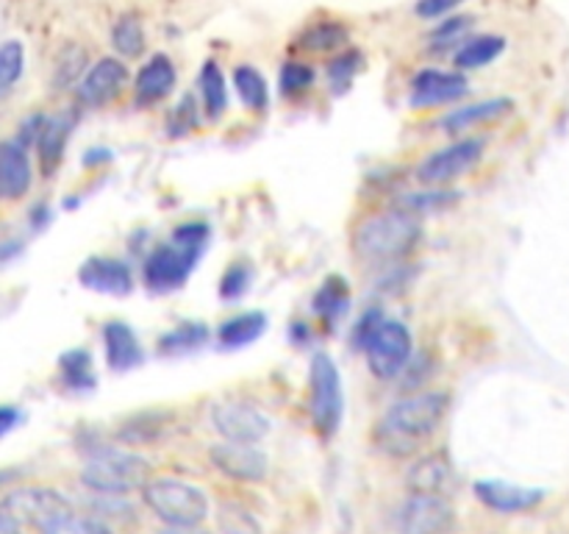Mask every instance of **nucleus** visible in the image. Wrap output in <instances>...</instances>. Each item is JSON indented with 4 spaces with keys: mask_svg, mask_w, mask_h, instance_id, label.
<instances>
[{
    "mask_svg": "<svg viewBox=\"0 0 569 534\" xmlns=\"http://www.w3.org/2000/svg\"><path fill=\"white\" fill-rule=\"evenodd\" d=\"M448 393H411L395 400L378 421L372 439L389 456H415L448 415Z\"/></svg>",
    "mask_w": 569,
    "mask_h": 534,
    "instance_id": "f257e3e1",
    "label": "nucleus"
},
{
    "mask_svg": "<svg viewBox=\"0 0 569 534\" xmlns=\"http://www.w3.org/2000/svg\"><path fill=\"white\" fill-rule=\"evenodd\" d=\"M422 226L400 209L381 211L361 220L353 231V250L365 265H398L420 245Z\"/></svg>",
    "mask_w": 569,
    "mask_h": 534,
    "instance_id": "f03ea898",
    "label": "nucleus"
},
{
    "mask_svg": "<svg viewBox=\"0 0 569 534\" xmlns=\"http://www.w3.org/2000/svg\"><path fill=\"white\" fill-rule=\"evenodd\" d=\"M209 234L211 231L206 222H181V226L172 231L170 243L153 248L148 254V259H144V287H148L150 293H172V289H181L183 284H187L189 273H192L194 261H198L200 254L206 250Z\"/></svg>",
    "mask_w": 569,
    "mask_h": 534,
    "instance_id": "7ed1b4c3",
    "label": "nucleus"
},
{
    "mask_svg": "<svg viewBox=\"0 0 569 534\" xmlns=\"http://www.w3.org/2000/svg\"><path fill=\"white\" fill-rule=\"evenodd\" d=\"M81 482L92 493L109 495H128L133 490H142L150 482V462L144 456L131 454L120 448H94L87 456V465L81 471Z\"/></svg>",
    "mask_w": 569,
    "mask_h": 534,
    "instance_id": "20e7f679",
    "label": "nucleus"
},
{
    "mask_svg": "<svg viewBox=\"0 0 569 534\" xmlns=\"http://www.w3.org/2000/svg\"><path fill=\"white\" fill-rule=\"evenodd\" d=\"M144 504L159 521L176 528H192L209 515V498L194 484L181 478H150L142 487Z\"/></svg>",
    "mask_w": 569,
    "mask_h": 534,
    "instance_id": "39448f33",
    "label": "nucleus"
},
{
    "mask_svg": "<svg viewBox=\"0 0 569 534\" xmlns=\"http://www.w3.org/2000/svg\"><path fill=\"white\" fill-rule=\"evenodd\" d=\"M309 376L311 423H315L317 434L322 439H331L339 432V423H342L345 412L342 378H339L337 362L328 354H315Z\"/></svg>",
    "mask_w": 569,
    "mask_h": 534,
    "instance_id": "423d86ee",
    "label": "nucleus"
},
{
    "mask_svg": "<svg viewBox=\"0 0 569 534\" xmlns=\"http://www.w3.org/2000/svg\"><path fill=\"white\" fill-rule=\"evenodd\" d=\"M456 523L448 495L409 493L389 521V534H450Z\"/></svg>",
    "mask_w": 569,
    "mask_h": 534,
    "instance_id": "0eeeda50",
    "label": "nucleus"
},
{
    "mask_svg": "<svg viewBox=\"0 0 569 534\" xmlns=\"http://www.w3.org/2000/svg\"><path fill=\"white\" fill-rule=\"evenodd\" d=\"M361 350L367 354V365H370L372 376L381 378V382H395L411 362L415 339H411L409 326L383 317V323L372 332V337L367 339Z\"/></svg>",
    "mask_w": 569,
    "mask_h": 534,
    "instance_id": "6e6552de",
    "label": "nucleus"
},
{
    "mask_svg": "<svg viewBox=\"0 0 569 534\" xmlns=\"http://www.w3.org/2000/svg\"><path fill=\"white\" fill-rule=\"evenodd\" d=\"M483 139H461V142L448 145L437 154L426 156L417 167V181L426 187H448L456 178L467 176L483 156Z\"/></svg>",
    "mask_w": 569,
    "mask_h": 534,
    "instance_id": "1a4fd4ad",
    "label": "nucleus"
},
{
    "mask_svg": "<svg viewBox=\"0 0 569 534\" xmlns=\"http://www.w3.org/2000/svg\"><path fill=\"white\" fill-rule=\"evenodd\" d=\"M211 423L228 443H261L270 434V421L256 406L242 400H222L211 409Z\"/></svg>",
    "mask_w": 569,
    "mask_h": 534,
    "instance_id": "9d476101",
    "label": "nucleus"
},
{
    "mask_svg": "<svg viewBox=\"0 0 569 534\" xmlns=\"http://www.w3.org/2000/svg\"><path fill=\"white\" fill-rule=\"evenodd\" d=\"M70 501L53 487H17L11 493H6V498L0 501V510L9 517H14L17 523H28V526L37 528L39 523L48 515H53L56 510L67 506Z\"/></svg>",
    "mask_w": 569,
    "mask_h": 534,
    "instance_id": "9b49d317",
    "label": "nucleus"
},
{
    "mask_svg": "<svg viewBox=\"0 0 569 534\" xmlns=\"http://www.w3.org/2000/svg\"><path fill=\"white\" fill-rule=\"evenodd\" d=\"M209 459L217 471L237 478V482H261V478H267V467H270L267 456L256 445L228 443V439L209 451Z\"/></svg>",
    "mask_w": 569,
    "mask_h": 534,
    "instance_id": "f8f14e48",
    "label": "nucleus"
},
{
    "mask_svg": "<svg viewBox=\"0 0 569 534\" xmlns=\"http://www.w3.org/2000/svg\"><path fill=\"white\" fill-rule=\"evenodd\" d=\"M128 81V70L120 59H100L89 72H83L81 87H78V100L89 109L109 106L111 100L120 98L122 87Z\"/></svg>",
    "mask_w": 569,
    "mask_h": 534,
    "instance_id": "ddd939ff",
    "label": "nucleus"
},
{
    "mask_svg": "<svg viewBox=\"0 0 569 534\" xmlns=\"http://www.w3.org/2000/svg\"><path fill=\"white\" fill-rule=\"evenodd\" d=\"M476 495L483 506L500 515H517V512H531L545 501V490L539 487H520V484L498 482H476Z\"/></svg>",
    "mask_w": 569,
    "mask_h": 534,
    "instance_id": "4468645a",
    "label": "nucleus"
},
{
    "mask_svg": "<svg viewBox=\"0 0 569 534\" xmlns=\"http://www.w3.org/2000/svg\"><path fill=\"white\" fill-rule=\"evenodd\" d=\"M470 83L461 72L422 70L411 81V106H442L465 98Z\"/></svg>",
    "mask_w": 569,
    "mask_h": 534,
    "instance_id": "2eb2a0df",
    "label": "nucleus"
},
{
    "mask_svg": "<svg viewBox=\"0 0 569 534\" xmlns=\"http://www.w3.org/2000/svg\"><path fill=\"white\" fill-rule=\"evenodd\" d=\"M78 281L94 293L109 295H128L133 289L131 267L126 261L114 259V256H92L78 270Z\"/></svg>",
    "mask_w": 569,
    "mask_h": 534,
    "instance_id": "dca6fc26",
    "label": "nucleus"
},
{
    "mask_svg": "<svg viewBox=\"0 0 569 534\" xmlns=\"http://www.w3.org/2000/svg\"><path fill=\"white\" fill-rule=\"evenodd\" d=\"M31 189V161L26 145L0 142V200H20Z\"/></svg>",
    "mask_w": 569,
    "mask_h": 534,
    "instance_id": "f3484780",
    "label": "nucleus"
},
{
    "mask_svg": "<svg viewBox=\"0 0 569 534\" xmlns=\"http://www.w3.org/2000/svg\"><path fill=\"white\" fill-rule=\"evenodd\" d=\"M103 343H106V362L111 370L126 373L142 365V345H139L137 334L128 323L111 320L103 326Z\"/></svg>",
    "mask_w": 569,
    "mask_h": 534,
    "instance_id": "a211bd4d",
    "label": "nucleus"
},
{
    "mask_svg": "<svg viewBox=\"0 0 569 534\" xmlns=\"http://www.w3.org/2000/svg\"><path fill=\"white\" fill-rule=\"evenodd\" d=\"M72 126H76V115H72V111H61V115L56 117H44L42 131H39V139H37L39 165H42L44 176H50V172L61 165V156H64Z\"/></svg>",
    "mask_w": 569,
    "mask_h": 534,
    "instance_id": "6ab92c4d",
    "label": "nucleus"
},
{
    "mask_svg": "<svg viewBox=\"0 0 569 534\" xmlns=\"http://www.w3.org/2000/svg\"><path fill=\"white\" fill-rule=\"evenodd\" d=\"M406 484H409V493L445 495L453 484V465L445 454H426L415 462Z\"/></svg>",
    "mask_w": 569,
    "mask_h": 534,
    "instance_id": "aec40b11",
    "label": "nucleus"
},
{
    "mask_svg": "<svg viewBox=\"0 0 569 534\" xmlns=\"http://www.w3.org/2000/svg\"><path fill=\"white\" fill-rule=\"evenodd\" d=\"M172 87H176V67H172V61L167 56L159 53L139 70L137 83H133V95H137L139 103L150 106L164 98V95H170Z\"/></svg>",
    "mask_w": 569,
    "mask_h": 534,
    "instance_id": "412c9836",
    "label": "nucleus"
},
{
    "mask_svg": "<svg viewBox=\"0 0 569 534\" xmlns=\"http://www.w3.org/2000/svg\"><path fill=\"white\" fill-rule=\"evenodd\" d=\"M511 109H515V103H511L509 98L481 100V103H472V106H465V109H459V111H450V115L445 117L439 126H442L448 134H467V131H472L476 126H483V122H492V120H498V117L509 115Z\"/></svg>",
    "mask_w": 569,
    "mask_h": 534,
    "instance_id": "4be33fe9",
    "label": "nucleus"
},
{
    "mask_svg": "<svg viewBox=\"0 0 569 534\" xmlns=\"http://www.w3.org/2000/svg\"><path fill=\"white\" fill-rule=\"evenodd\" d=\"M39 534H111L109 526L98 517L87 515V512L72 510V504L61 506L53 515L44 517L37 526Z\"/></svg>",
    "mask_w": 569,
    "mask_h": 534,
    "instance_id": "5701e85b",
    "label": "nucleus"
},
{
    "mask_svg": "<svg viewBox=\"0 0 569 534\" xmlns=\"http://www.w3.org/2000/svg\"><path fill=\"white\" fill-rule=\"evenodd\" d=\"M267 328L264 312H242V315L228 317L220 326L217 337H220L222 348H244L253 339H259Z\"/></svg>",
    "mask_w": 569,
    "mask_h": 534,
    "instance_id": "b1692460",
    "label": "nucleus"
},
{
    "mask_svg": "<svg viewBox=\"0 0 569 534\" xmlns=\"http://www.w3.org/2000/svg\"><path fill=\"white\" fill-rule=\"evenodd\" d=\"M206 339H209V326L200 320H187L159 339V350L167 356L192 354V350L203 348Z\"/></svg>",
    "mask_w": 569,
    "mask_h": 534,
    "instance_id": "393cba45",
    "label": "nucleus"
},
{
    "mask_svg": "<svg viewBox=\"0 0 569 534\" xmlns=\"http://www.w3.org/2000/svg\"><path fill=\"white\" fill-rule=\"evenodd\" d=\"M233 87H237L239 100L248 106L250 111H264L270 103V92H267V81L253 65H239L233 70Z\"/></svg>",
    "mask_w": 569,
    "mask_h": 534,
    "instance_id": "a878e982",
    "label": "nucleus"
},
{
    "mask_svg": "<svg viewBox=\"0 0 569 534\" xmlns=\"http://www.w3.org/2000/svg\"><path fill=\"white\" fill-rule=\"evenodd\" d=\"M506 48L503 37H476L470 42H465L456 53V67L461 70H478V67L489 65V61L498 59Z\"/></svg>",
    "mask_w": 569,
    "mask_h": 534,
    "instance_id": "bb28decb",
    "label": "nucleus"
},
{
    "mask_svg": "<svg viewBox=\"0 0 569 534\" xmlns=\"http://www.w3.org/2000/svg\"><path fill=\"white\" fill-rule=\"evenodd\" d=\"M200 95H203V109L209 117H220L228 106V89L222 70L214 61H206L200 72Z\"/></svg>",
    "mask_w": 569,
    "mask_h": 534,
    "instance_id": "cd10ccee",
    "label": "nucleus"
},
{
    "mask_svg": "<svg viewBox=\"0 0 569 534\" xmlns=\"http://www.w3.org/2000/svg\"><path fill=\"white\" fill-rule=\"evenodd\" d=\"M61 382L70 389H92L94 387V370L92 356L89 350H67L59 359Z\"/></svg>",
    "mask_w": 569,
    "mask_h": 534,
    "instance_id": "c85d7f7f",
    "label": "nucleus"
},
{
    "mask_svg": "<svg viewBox=\"0 0 569 534\" xmlns=\"http://www.w3.org/2000/svg\"><path fill=\"white\" fill-rule=\"evenodd\" d=\"M459 200V192L453 189H445V187H428V192H417V195H403L400 204L395 209L406 211V215H422V211H439V209H448Z\"/></svg>",
    "mask_w": 569,
    "mask_h": 534,
    "instance_id": "c756f323",
    "label": "nucleus"
},
{
    "mask_svg": "<svg viewBox=\"0 0 569 534\" xmlns=\"http://www.w3.org/2000/svg\"><path fill=\"white\" fill-rule=\"evenodd\" d=\"M350 33L342 22H317V26L306 28L300 37V48L306 50H337L348 44Z\"/></svg>",
    "mask_w": 569,
    "mask_h": 534,
    "instance_id": "7c9ffc66",
    "label": "nucleus"
},
{
    "mask_svg": "<svg viewBox=\"0 0 569 534\" xmlns=\"http://www.w3.org/2000/svg\"><path fill=\"white\" fill-rule=\"evenodd\" d=\"M111 42H114L117 53L128 56V59H137L139 53L144 50V31H142V22L137 17L126 14L117 20L114 31H111Z\"/></svg>",
    "mask_w": 569,
    "mask_h": 534,
    "instance_id": "2f4dec72",
    "label": "nucleus"
},
{
    "mask_svg": "<svg viewBox=\"0 0 569 534\" xmlns=\"http://www.w3.org/2000/svg\"><path fill=\"white\" fill-rule=\"evenodd\" d=\"M345 309H348V284L339 276L328 278L320 287V293L315 295V312L326 317V320H331V317L342 315Z\"/></svg>",
    "mask_w": 569,
    "mask_h": 534,
    "instance_id": "473e14b6",
    "label": "nucleus"
},
{
    "mask_svg": "<svg viewBox=\"0 0 569 534\" xmlns=\"http://www.w3.org/2000/svg\"><path fill=\"white\" fill-rule=\"evenodd\" d=\"M22 65H26V50H22L17 39L0 44V98L11 92L17 78L22 76Z\"/></svg>",
    "mask_w": 569,
    "mask_h": 534,
    "instance_id": "72a5a7b5",
    "label": "nucleus"
},
{
    "mask_svg": "<svg viewBox=\"0 0 569 534\" xmlns=\"http://www.w3.org/2000/svg\"><path fill=\"white\" fill-rule=\"evenodd\" d=\"M315 81V70L309 65H298V61H289L281 67V76H278V87H281L283 98H292V95L306 92Z\"/></svg>",
    "mask_w": 569,
    "mask_h": 534,
    "instance_id": "f704fd0d",
    "label": "nucleus"
},
{
    "mask_svg": "<svg viewBox=\"0 0 569 534\" xmlns=\"http://www.w3.org/2000/svg\"><path fill=\"white\" fill-rule=\"evenodd\" d=\"M359 67H361V53L348 50V53L337 56V59L328 65V81H331V87L337 89V92H345V89L350 87V81L356 78V72H359Z\"/></svg>",
    "mask_w": 569,
    "mask_h": 534,
    "instance_id": "c9c22d12",
    "label": "nucleus"
},
{
    "mask_svg": "<svg viewBox=\"0 0 569 534\" xmlns=\"http://www.w3.org/2000/svg\"><path fill=\"white\" fill-rule=\"evenodd\" d=\"M250 281H253V270H250L248 265H242V261H237V265L228 267L226 276L220 278V295L226 300L242 298V295L248 293Z\"/></svg>",
    "mask_w": 569,
    "mask_h": 534,
    "instance_id": "e433bc0d",
    "label": "nucleus"
},
{
    "mask_svg": "<svg viewBox=\"0 0 569 534\" xmlns=\"http://www.w3.org/2000/svg\"><path fill=\"white\" fill-rule=\"evenodd\" d=\"M83 67H87V53H83L81 48H70L61 56L59 67H56V83H59V87H67V83H72L81 76Z\"/></svg>",
    "mask_w": 569,
    "mask_h": 534,
    "instance_id": "4c0bfd02",
    "label": "nucleus"
},
{
    "mask_svg": "<svg viewBox=\"0 0 569 534\" xmlns=\"http://www.w3.org/2000/svg\"><path fill=\"white\" fill-rule=\"evenodd\" d=\"M431 370H433V362L428 354H420V359L417 356H411V362L406 365V378H403V389H411V393H420L422 384L431 378Z\"/></svg>",
    "mask_w": 569,
    "mask_h": 534,
    "instance_id": "58836bf2",
    "label": "nucleus"
},
{
    "mask_svg": "<svg viewBox=\"0 0 569 534\" xmlns=\"http://www.w3.org/2000/svg\"><path fill=\"white\" fill-rule=\"evenodd\" d=\"M472 28V17H453V20H448V22H442V26L437 28V31H433V42H442V44H448V42H453V39H459L461 33H467Z\"/></svg>",
    "mask_w": 569,
    "mask_h": 534,
    "instance_id": "ea45409f",
    "label": "nucleus"
},
{
    "mask_svg": "<svg viewBox=\"0 0 569 534\" xmlns=\"http://www.w3.org/2000/svg\"><path fill=\"white\" fill-rule=\"evenodd\" d=\"M459 3L461 0H417V14L426 17V20H439Z\"/></svg>",
    "mask_w": 569,
    "mask_h": 534,
    "instance_id": "a19ab883",
    "label": "nucleus"
},
{
    "mask_svg": "<svg viewBox=\"0 0 569 534\" xmlns=\"http://www.w3.org/2000/svg\"><path fill=\"white\" fill-rule=\"evenodd\" d=\"M381 323H383L381 312H378V309L367 312V315L359 320V326H356V337H353L356 345H359V348H365V343L372 337V332H376Z\"/></svg>",
    "mask_w": 569,
    "mask_h": 534,
    "instance_id": "79ce46f5",
    "label": "nucleus"
},
{
    "mask_svg": "<svg viewBox=\"0 0 569 534\" xmlns=\"http://www.w3.org/2000/svg\"><path fill=\"white\" fill-rule=\"evenodd\" d=\"M17 423H20V409H14V406H0V437L9 434Z\"/></svg>",
    "mask_w": 569,
    "mask_h": 534,
    "instance_id": "37998d69",
    "label": "nucleus"
},
{
    "mask_svg": "<svg viewBox=\"0 0 569 534\" xmlns=\"http://www.w3.org/2000/svg\"><path fill=\"white\" fill-rule=\"evenodd\" d=\"M0 534H22L20 523H17L14 517L6 515L3 510H0Z\"/></svg>",
    "mask_w": 569,
    "mask_h": 534,
    "instance_id": "c03bdc74",
    "label": "nucleus"
}]
</instances>
